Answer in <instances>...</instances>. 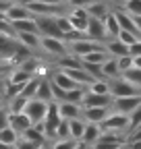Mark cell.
<instances>
[{
  "label": "cell",
  "instance_id": "6da1fadb",
  "mask_svg": "<svg viewBox=\"0 0 141 149\" xmlns=\"http://www.w3.org/2000/svg\"><path fill=\"white\" fill-rule=\"evenodd\" d=\"M25 8L35 17H62L68 13V4L64 2H52V0H31V2H23Z\"/></svg>",
  "mask_w": 141,
  "mask_h": 149
},
{
  "label": "cell",
  "instance_id": "7a4b0ae2",
  "mask_svg": "<svg viewBox=\"0 0 141 149\" xmlns=\"http://www.w3.org/2000/svg\"><path fill=\"white\" fill-rule=\"evenodd\" d=\"M35 25H38L40 37H54V40L64 42V35L56 25V17H35Z\"/></svg>",
  "mask_w": 141,
  "mask_h": 149
},
{
  "label": "cell",
  "instance_id": "3957f363",
  "mask_svg": "<svg viewBox=\"0 0 141 149\" xmlns=\"http://www.w3.org/2000/svg\"><path fill=\"white\" fill-rule=\"evenodd\" d=\"M108 89H110V95L114 100H120V97H135V95H141V91L137 87H133L129 81H125L122 77L118 79H112L108 81Z\"/></svg>",
  "mask_w": 141,
  "mask_h": 149
},
{
  "label": "cell",
  "instance_id": "277c9868",
  "mask_svg": "<svg viewBox=\"0 0 141 149\" xmlns=\"http://www.w3.org/2000/svg\"><path fill=\"white\" fill-rule=\"evenodd\" d=\"M66 19H68V23H70V27H73L75 31H81V33H85V29H87V25H89V15H87V10L83 8V4H73L68 8V13H66Z\"/></svg>",
  "mask_w": 141,
  "mask_h": 149
},
{
  "label": "cell",
  "instance_id": "5b68a950",
  "mask_svg": "<svg viewBox=\"0 0 141 149\" xmlns=\"http://www.w3.org/2000/svg\"><path fill=\"white\" fill-rule=\"evenodd\" d=\"M100 128L102 130H108V133H122V135H127L129 133V116H122V114H114V112H110V114L106 116V120L100 124Z\"/></svg>",
  "mask_w": 141,
  "mask_h": 149
},
{
  "label": "cell",
  "instance_id": "8992f818",
  "mask_svg": "<svg viewBox=\"0 0 141 149\" xmlns=\"http://www.w3.org/2000/svg\"><path fill=\"white\" fill-rule=\"evenodd\" d=\"M46 112H48V104H44V102H40V100H29V102L25 104V108H23V114L31 120L33 126H38V124L44 122Z\"/></svg>",
  "mask_w": 141,
  "mask_h": 149
},
{
  "label": "cell",
  "instance_id": "52a82bcc",
  "mask_svg": "<svg viewBox=\"0 0 141 149\" xmlns=\"http://www.w3.org/2000/svg\"><path fill=\"white\" fill-rule=\"evenodd\" d=\"M40 50H44L50 56H56V58H64L68 56V48L62 40H54V37H40Z\"/></svg>",
  "mask_w": 141,
  "mask_h": 149
},
{
  "label": "cell",
  "instance_id": "ba28073f",
  "mask_svg": "<svg viewBox=\"0 0 141 149\" xmlns=\"http://www.w3.org/2000/svg\"><path fill=\"white\" fill-rule=\"evenodd\" d=\"M141 106V95H135V97H120V100H112V106H110V112L114 114H122V116H129L133 110H137Z\"/></svg>",
  "mask_w": 141,
  "mask_h": 149
},
{
  "label": "cell",
  "instance_id": "9c48e42d",
  "mask_svg": "<svg viewBox=\"0 0 141 149\" xmlns=\"http://www.w3.org/2000/svg\"><path fill=\"white\" fill-rule=\"evenodd\" d=\"M110 114V108H83L81 112V120L87 124H102L106 120V116Z\"/></svg>",
  "mask_w": 141,
  "mask_h": 149
},
{
  "label": "cell",
  "instance_id": "30bf717a",
  "mask_svg": "<svg viewBox=\"0 0 141 149\" xmlns=\"http://www.w3.org/2000/svg\"><path fill=\"white\" fill-rule=\"evenodd\" d=\"M112 95H96V93H89L85 91L83 95V102H81V108H110L112 106Z\"/></svg>",
  "mask_w": 141,
  "mask_h": 149
},
{
  "label": "cell",
  "instance_id": "8fae6325",
  "mask_svg": "<svg viewBox=\"0 0 141 149\" xmlns=\"http://www.w3.org/2000/svg\"><path fill=\"white\" fill-rule=\"evenodd\" d=\"M112 13H114V17H116V21H118L120 31H129V33H133V35L141 37V35H139V31H137V27H135V21H133V17H131V15H127L120 6H114V8H112Z\"/></svg>",
  "mask_w": 141,
  "mask_h": 149
},
{
  "label": "cell",
  "instance_id": "7c38bea8",
  "mask_svg": "<svg viewBox=\"0 0 141 149\" xmlns=\"http://www.w3.org/2000/svg\"><path fill=\"white\" fill-rule=\"evenodd\" d=\"M31 126H33L31 120L23 114V112H19V114H10V112H8V128H13L19 137H21L23 133H27Z\"/></svg>",
  "mask_w": 141,
  "mask_h": 149
},
{
  "label": "cell",
  "instance_id": "4fadbf2b",
  "mask_svg": "<svg viewBox=\"0 0 141 149\" xmlns=\"http://www.w3.org/2000/svg\"><path fill=\"white\" fill-rule=\"evenodd\" d=\"M81 112H83V108L77 106V104H68V102H60V104H58V114H60V118L66 120V122L79 120V118H81Z\"/></svg>",
  "mask_w": 141,
  "mask_h": 149
},
{
  "label": "cell",
  "instance_id": "5bb4252c",
  "mask_svg": "<svg viewBox=\"0 0 141 149\" xmlns=\"http://www.w3.org/2000/svg\"><path fill=\"white\" fill-rule=\"evenodd\" d=\"M83 8L87 10V15L91 19H100V21H104L112 13V6L106 4V2H89V4H83Z\"/></svg>",
  "mask_w": 141,
  "mask_h": 149
},
{
  "label": "cell",
  "instance_id": "9a60e30c",
  "mask_svg": "<svg viewBox=\"0 0 141 149\" xmlns=\"http://www.w3.org/2000/svg\"><path fill=\"white\" fill-rule=\"evenodd\" d=\"M25 19H33V15L25 8L23 2H13V6L6 13V21L8 23H15V21H25Z\"/></svg>",
  "mask_w": 141,
  "mask_h": 149
},
{
  "label": "cell",
  "instance_id": "2e32d148",
  "mask_svg": "<svg viewBox=\"0 0 141 149\" xmlns=\"http://www.w3.org/2000/svg\"><path fill=\"white\" fill-rule=\"evenodd\" d=\"M50 81L54 83L58 89H62L64 93H68V91H73V89H77V87H79V85H77V83L70 79L66 72H64V70H56L54 74H52V79H50Z\"/></svg>",
  "mask_w": 141,
  "mask_h": 149
},
{
  "label": "cell",
  "instance_id": "e0dca14e",
  "mask_svg": "<svg viewBox=\"0 0 141 149\" xmlns=\"http://www.w3.org/2000/svg\"><path fill=\"white\" fill-rule=\"evenodd\" d=\"M21 139H25V141H29V143H33V145H40V147H44L46 145V135H44V128H42V124H38V126H31L27 133H23L21 135Z\"/></svg>",
  "mask_w": 141,
  "mask_h": 149
},
{
  "label": "cell",
  "instance_id": "ac0fdd59",
  "mask_svg": "<svg viewBox=\"0 0 141 149\" xmlns=\"http://www.w3.org/2000/svg\"><path fill=\"white\" fill-rule=\"evenodd\" d=\"M10 29L15 31V35L19 33H33L38 35V25H35V19H25V21H15V23H8Z\"/></svg>",
  "mask_w": 141,
  "mask_h": 149
},
{
  "label": "cell",
  "instance_id": "d6986e66",
  "mask_svg": "<svg viewBox=\"0 0 141 149\" xmlns=\"http://www.w3.org/2000/svg\"><path fill=\"white\" fill-rule=\"evenodd\" d=\"M100 135H102V128H100L98 124H87V122H85V130H83V137H81V143H85V145H89V147H94V145L98 143Z\"/></svg>",
  "mask_w": 141,
  "mask_h": 149
},
{
  "label": "cell",
  "instance_id": "ffe728a7",
  "mask_svg": "<svg viewBox=\"0 0 141 149\" xmlns=\"http://www.w3.org/2000/svg\"><path fill=\"white\" fill-rule=\"evenodd\" d=\"M33 100H40L44 104H52L54 97H52V87H50V79H42L40 81V87L35 91V97Z\"/></svg>",
  "mask_w": 141,
  "mask_h": 149
},
{
  "label": "cell",
  "instance_id": "44dd1931",
  "mask_svg": "<svg viewBox=\"0 0 141 149\" xmlns=\"http://www.w3.org/2000/svg\"><path fill=\"white\" fill-rule=\"evenodd\" d=\"M102 77H104V81H112V79H118L120 77L116 58H108V60L102 64Z\"/></svg>",
  "mask_w": 141,
  "mask_h": 149
},
{
  "label": "cell",
  "instance_id": "7402d4cb",
  "mask_svg": "<svg viewBox=\"0 0 141 149\" xmlns=\"http://www.w3.org/2000/svg\"><path fill=\"white\" fill-rule=\"evenodd\" d=\"M17 42H19L25 50H29V52L40 50V35H33V33H19V35H17Z\"/></svg>",
  "mask_w": 141,
  "mask_h": 149
},
{
  "label": "cell",
  "instance_id": "603a6c76",
  "mask_svg": "<svg viewBox=\"0 0 141 149\" xmlns=\"http://www.w3.org/2000/svg\"><path fill=\"white\" fill-rule=\"evenodd\" d=\"M104 29H106V35H108V40H116L118 33H120V27H118V21L114 13H110L108 17L104 19Z\"/></svg>",
  "mask_w": 141,
  "mask_h": 149
},
{
  "label": "cell",
  "instance_id": "cb8c5ba5",
  "mask_svg": "<svg viewBox=\"0 0 141 149\" xmlns=\"http://www.w3.org/2000/svg\"><path fill=\"white\" fill-rule=\"evenodd\" d=\"M40 81H42V77H33L29 83H25V87L21 89V93H19V95L23 97V100H33L35 97V91H38V87H40Z\"/></svg>",
  "mask_w": 141,
  "mask_h": 149
},
{
  "label": "cell",
  "instance_id": "d4e9b609",
  "mask_svg": "<svg viewBox=\"0 0 141 149\" xmlns=\"http://www.w3.org/2000/svg\"><path fill=\"white\" fill-rule=\"evenodd\" d=\"M17 141H19V135H17L13 128L6 126V128L0 130V143H2V145H6V147H15Z\"/></svg>",
  "mask_w": 141,
  "mask_h": 149
},
{
  "label": "cell",
  "instance_id": "484cf974",
  "mask_svg": "<svg viewBox=\"0 0 141 149\" xmlns=\"http://www.w3.org/2000/svg\"><path fill=\"white\" fill-rule=\"evenodd\" d=\"M68 130H70V139L73 141H81V137H83V130H85V122L79 118V120H70L68 122Z\"/></svg>",
  "mask_w": 141,
  "mask_h": 149
},
{
  "label": "cell",
  "instance_id": "4316f807",
  "mask_svg": "<svg viewBox=\"0 0 141 149\" xmlns=\"http://www.w3.org/2000/svg\"><path fill=\"white\" fill-rule=\"evenodd\" d=\"M120 8L125 10L127 15H131L133 19L141 17V0H127L125 4H120Z\"/></svg>",
  "mask_w": 141,
  "mask_h": 149
},
{
  "label": "cell",
  "instance_id": "83f0119b",
  "mask_svg": "<svg viewBox=\"0 0 141 149\" xmlns=\"http://www.w3.org/2000/svg\"><path fill=\"white\" fill-rule=\"evenodd\" d=\"M122 79L129 81L133 87H137V89L141 91V70H139V68H131V70H127L125 74H122Z\"/></svg>",
  "mask_w": 141,
  "mask_h": 149
},
{
  "label": "cell",
  "instance_id": "f1b7e54d",
  "mask_svg": "<svg viewBox=\"0 0 141 149\" xmlns=\"http://www.w3.org/2000/svg\"><path fill=\"white\" fill-rule=\"evenodd\" d=\"M89 93H96V95H110V89H108V81H94L89 87H87Z\"/></svg>",
  "mask_w": 141,
  "mask_h": 149
},
{
  "label": "cell",
  "instance_id": "f546056e",
  "mask_svg": "<svg viewBox=\"0 0 141 149\" xmlns=\"http://www.w3.org/2000/svg\"><path fill=\"white\" fill-rule=\"evenodd\" d=\"M85 91H87V89H83V87H77V89H73V91H68V93H66V97H64V102L81 106V102H83V95H85Z\"/></svg>",
  "mask_w": 141,
  "mask_h": 149
},
{
  "label": "cell",
  "instance_id": "4dcf8cb0",
  "mask_svg": "<svg viewBox=\"0 0 141 149\" xmlns=\"http://www.w3.org/2000/svg\"><path fill=\"white\" fill-rule=\"evenodd\" d=\"M139 128H141V106L129 114V133H135Z\"/></svg>",
  "mask_w": 141,
  "mask_h": 149
},
{
  "label": "cell",
  "instance_id": "1f68e13d",
  "mask_svg": "<svg viewBox=\"0 0 141 149\" xmlns=\"http://www.w3.org/2000/svg\"><path fill=\"white\" fill-rule=\"evenodd\" d=\"M116 40H118L120 44H125L127 48H131L133 44H137V42L141 40V37H137V35H133V33H129V31H120Z\"/></svg>",
  "mask_w": 141,
  "mask_h": 149
},
{
  "label": "cell",
  "instance_id": "d6a6232c",
  "mask_svg": "<svg viewBox=\"0 0 141 149\" xmlns=\"http://www.w3.org/2000/svg\"><path fill=\"white\" fill-rule=\"evenodd\" d=\"M116 64H118V70H120V77L125 74L127 70L133 68V58L131 56H122V58H116Z\"/></svg>",
  "mask_w": 141,
  "mask_h": 149
},
{
  "label": "cell",
  "instance_id": "836d02e7",
  "mask_svg": "<svg viewBox=\"0 0 141 149\" xmlns=\"http://www.w3.org/2000/svg\"><path fill=\"white\" fill-rule=\"evenodd\" d=\"M64 139H70V130H68V122L62 120L56 128V141H64Z\"/></svg>",
  "mask_w": 141,
  "mask_h": 149
},
{
  "label": "cell",
  "instance_id": "e575fe53",
  "mask_svg": "<svg viewBox=\"0 0 141 149\" xmlns=\"http://www.w3.org/2000/svg\"><path fill=\"white\" fill-rule=\"evenodd\" d=\"M56 25H58V29L62 31V35H66L68 31H73V27H70V23H68L66 15H62V17H56Z\"/></svg>",
  "mask_w": 141,
  "mask_h": 149
},
{
  "label": "cell",
  "instance_id": "d590c367",
  "mask_svg": "<svg viewBox=\"0 0 141 149\" xmlns=\"http://www.w3.org/2000/svg\"><path fill=\"white\" fill-rule=\"evenodd\" d=\"M77 141L73 139H64V141H54L52 143V149H75Z\"/></svg>",
  "mask_w": 141,
  "mask_h": 149
},
{
  "label": "cell",
  "instance_id": "8d00e7d4",
  "mask_svg": "<svg viewBox=\"0 0 141 149\" xmlns=\"http://www.w3.org/2000/svg\"><path fill=\"white\" fill-rule=\"evenodd\" d=\"M13 149H44V147L33 145V143H29V141H25V139H21V137H19V141H17V145H15Z\"/></svg>",
  "mask_w": 141,
  "mask_h": 149
},
{
  "label": "cell",
  "instance_id": "74e56055",
  "mask_svg": "<svg viewBox=\"0 0 141 149\" xmlns=\"http://www.w3.org/2000/svg\"><path fill=\"white\" fill-rule=\"evenodd\" d=\"M8 126V108L0 106V130Z\"/></svg>",
  "mask_w": 141,
  "mask_h": 149
},
{
  "label": "cell",
  "instance_id": "f35d334b",
  "mask_svg": "<svg viewBox=\"0 0 141 149\" xmlns=\"http://www.w3.org/2000/svg\"><path fill=\"white\" fill-rule=\"evenodd\" d=\"M129 56H131V58H141V40L129 48Z\"/></svg>",
  "mask_w": 141,
  "mask_h": 149
},
{
  "label": "cell",
  "instance_id": "ab89813d",
  "mask_svg": "<svg viewBox=\"0 0 141 149\" xmlns=\"http://www.w3.org/2000/svg\"><path fill=\"white\" fill-rule=\"evenodd\" d=\"M133 21H135V27H137V31H139V35H141V17H135Z\"/></svg>",
  "mask_w": 141,
  "mask_h": 149
},
{
  "label": "cell",
  "instance_id": "60d3db41",
  "mask_svg": "<svg viewBox=\"0 0 141 149\" xmlns=\"http://www.w3.org/2000/svg\"><path fill=\"white\" fill-rule=\"evenodd\" d=\"M133 68H139L141 70V58H133Z\"/></svg>",
  "mask_w": 141,
  "mask_h": 149
},
{
  "label": "cell",
  "instance_id": "b9f144b4",
  "mask_svg": "<svg viewBox=\"0 0 141 149\" xmlns=\"http://www.w3.org/2000/svg\"><path fill=\"white\" fill-rule=\"evenodd\" d=\"M75 149H91V147H89V145H85V143H81V141H79V143L75 145Z\"/></svg>",
  "mask_w": 141,
  "mask_h": 149
},
{
  "label": "cell",
  "instance_id": "7bdbcfd3",
  "mask_svg": "<svg viewBox=\"0 0 141 149\" xmlns=\"http://www.w3.org/2000/svg\"><path fill=\"white\" fill-rule=\"evenodd\" d=\"M0 149H13V147H6V145H2V143H0Z\"/></svg>",
  "mask_w": 141,
  "mask_h": 149
},
{
  "label": "cell",
  "instance_id": "ee69618b",
  "mask_svg": "<svg viewBox=\"0 0 141 149\" xmlns=\"http://www.w3.org/2000/svg\"><path fill=\"white\" fill-rule=\"evenodd\" d=\"M0 106H2V93H0Z\"/></svg>",
  "mask_w": 141,
  "mask_h": 149
}]
</instances>
